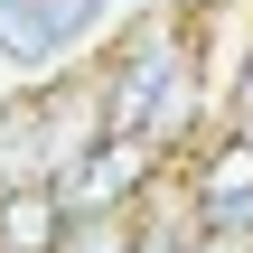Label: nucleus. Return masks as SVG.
<instances>
[{
	"label": "nucleus",
	"mask_w": 253,
	"mask_h": 253,
	"mask_svg": "<svg viewBox=\"0 0 253 253\" xmlns=\"http://www.w3.org/2000/svg\"><path fill=\"white\" fill-rule=\"evenodd\" d=\"M178 188H188L197 225H235L253 207V141L244 131H207V141L178 160Z\"/></svg>",
	"instance_id": "obj_2"
},
{
	"label": "nucleus",
	"mask_w": 253,
	"mask_h": 253,
	"mask_svg": "<svg viewBox=\"0 0 253 253\" xmlns=\"http://www.w3.org/2000/svg\"><path fill=\"white\" fill-rule=\"evenodd\" d=\"M94 28H103V0H0V66L19 75V94L66 84L94 66L84 56Z\"/></svg>",
	"instance_id": "obj_1"
},
{
	"label": "nucleus",
	"mask_w": 253,
	"mask_h": 253,
	"mask_svg": "<svg viewBox=\"0 0 253 253\" xmlns=\"http://www.w3.org/2000/svg\"><path fill=\"white\" fill-rule=\"evenodd\" d=\"M66 244H75V207L56 178L0 188V253H66Z\"/></svg>",
	"instance_id": "obj_3"
}]
</instances>
